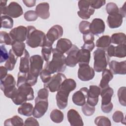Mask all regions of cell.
Listing matches in <instances>:
<instances>
[{"instance_id": "6da1fadb", "label": "cell", "mask_w": 126, "mask_h": 126, "mask_svg": "<svg viewBox=\"0 0 126 126\" xmlns=\"http://www.w3.org/2000/svg\"><path fill=\"white\" fill-rule=\"evenodd\" d=\"M76 88V83L71 78H66L63 82L56 95L57 105L60 109H64L67 105L69 93Z\"/></svg>"}, {"instance_id": "7a4b0ae2", "label": "cell", "mask_w": 126, "mask_h": 126, "mask_svg": "<svg viewBox=\"0 0 126 126\" xmlns=\"http://www.w3.org/2000/svg\"><path fill=\"white\" fill-rule=\"evenodd\" d=\"M43 59L39 55H34L30 57V65L27 75V83L31 86L37 83V78L43 69Z\"/></svg>"}, {"instance_id": "3957f363", "label": "cell", "mask_w": 126, "mask_h": 126, "mask_svg": "<svg viewBox=\"0 0 126 126\" xmlns=\"http://www.w3.org/2000/svg\"><path fill=\"white\" fill-rule=\"evenodd\" d=\"M52 54V60L46 63L44 68L51 74L64 72L66 66L65 56L57 51L56 48L53 49Z\"/></svg>"}, {"instance_id": "277c9868", "label": "cell", "mask_w": 126, "mask_h": 126, "mask_svg": "<svg viewBox=\"0 0 126 126\" xmlns=\"http://www.w3.org/2000/svg\"><path fill=\"white\" fill-rule=\"evenodd\" d=\"M34 98L32 88L27 82L17 87V90L11 98L16 105H21L27 101L32 100Z\"/></svg>"}, {"instance_id": "5b68a950", "label": "cell", "mask_w": 126, "mask_h": 126, "mask_svg": "<svg viewBox=\"0 0 126 126\" xmlns=\"http://www.w3.org/2000/svg\"><path fill=\"white\" fill-rule=\"evenodd\" d=\"M27 44L32 48L42 47L46 41V35L40 30H37L34 26L27 27Z\"/></svg>"}, {"instance_id": "8992f818", "label": "cell", "mask_w": 126, "mask_h": 126, "mask_svg": "<svg viewBox=\"0 0 126 126\" xmlns=\"http://www.w3.org/2000/svg\"><path fill=\"white\" fill-rule=\"evenodd\" d=\"M94 63V69L97 72L106 68L109 62V58L104 49L98 48L93 53Z\"/></svg>"}, {"instance_id": "52a82bcc", "label": "cell", "mask_w": 126, "mask_h": 126, "mask_svg": "<svg viewBox=\"0 0 126 126\" xmlns=\"http://www.w3.org/2000/svg\"><path fill=\"white\" fill-rule=\"evenodd\" d=\"M0 89L4 95L11 99L17 90V88L15 87L16 81L13 75L8 74L5 78L0 79Z\"/></svg>"}, {"instance_id": "ba28073f", "label": "cell", "mask_w": 126, "mask_h": 126, "mask_svg": "<svg viewBox=\"0 0 126 126\" xmlns=\"http://www.w3.org/2000/svg\"><path fill=\"white\" fill-rule=\"evenodd\" d=\"M113 93V89L110 86L101 89L100 94L101 97V109L105 113H109L112 110L113 104L111 102V98Z\"/></svg>"}, {"instance_id": "9c48e42d", "label": "cell", "mask_w": 126, "mask_h": 126, "mask_svg": "<svg viewBox=\"0 0 126 126\" xmlns=\"http://www.w3.org/2000/svg\"><path fill=\"white\" fill-rule=\"evenodd\" d=\"M66 78L63 74L58 73L51 77L47 83H44V87L52 93L57 92L60 89L63 82Z\"/></svg>"}, {"instance_id": "30bf717a", "label": "cell", "mask_w": 126, "mask_h": 126, "mask_svg": "<svg viewBox=\"0 0 126 126\" xmlns=\"http://www.w3.org/2000/svg\"><path fill=\"white\" fill-rule=\"evenodd\" d=\"M79 10L77 14L82 19L87 20L94 14L95 9L92 7L90 4L89 0H80L78 2Z\"/></svg>"}, {"instance_id": "8fae6325", "label": "cell", "mask_w": 126, "mask_h": 126, "mask_svg": "<svg viewBox=\"0 0 126 126\" xmlns=\"http://www.w3.org/2000/svg\"><path fill=\"white\" fill-rule=\"evenodd\" d=\"M78 70V77L83 81H88L92 80L95 75L94 70L89 64H84L79 65Z\"/></svg>"}, {"instance_id": "7c38bea8", "label": "cell", "mask_w": 126, "mask_h": 126, "mask_svg": "<svg viewBox=\"0 0 126 126\" xmlns=\"http://www.w3.org/2000/svg\"><path fill=\"white\" fill-rule=\"evenodd\" d=\"M48 108V99H41L36 97L35 99V105L32 115L35 118H40L45 114Z\"/></svg>"}, {"instance_id": "4fadbf2b", "label": "cell", "mask_w": 126, "mask_h": 126, "mask_svg": "<svg viewBox=\"0 0 126 126\" xmlns=\"http://www.w3.org/2000/svg\"><path fill=\"white\" fill-rule=\"evenodd\" d=\"M27 27L19 26L12 29L9 34L13 41L23 42L27 39Z\"/></svg>"}, {"instance_id": "5bb4252c", "label": "cell", "mask_w": 126, "mask_h": 126, "mask_svg": "<svg viewBox=\"0 0 126 126\" xmlns=\"http://www.w3.org/2000/svg\"><path fill=\"white\" fill-rule=\"evenodd\" d=\"M101 89L96 85H91L88 92L87 103L95 106L98 101V97L100 94Z\"/></svg>"}, {"instance_id": "9a60e30c", "label": "cell", "mask_w": 126, "mask_h": 126, "mask_svg": "<svg viewBox=\"0 0 126 126\" xmlns=\"http://www.w3.org/2000/svg\"><path fill=\"white\" fill-rule=\"evenodd\" d=\"M88 92V89L87 87H83L79 91L75 92L72 97L73 103L78 106H83L86 102Z\"/></svg>"}, {"instance_id": "2e32d148", "label": "cell", "mask_w": 126, "mask_h": 126, "mask_svg": "<svg viewBox=\"0 0 126 126\" xmlns=\"http://www.w3.org/2000/svg\"><path fill=\"white\" fill-rule=\"evenodd\" d=\"M107 54L109 57L125 58L126 56V44H120L116 46L110 45L107 48Z\"/></svg>"}, {"instance_id": "e0dca14e", "label": "cell", "mask_w": 126, "mask_h": 126, "mask_svg": "<svg viewBox=\"0 0 126 126\" xmlns=\"http://www.w3.org/2000/svg\"><path fill=\"white\" fill-rule=\"evenodd\" d=\"M63 29L62 26L56 25L52 26L47 32L46 38V39L53 43L54 41L59 39L63 34Z\"/></svg>"}, {"instance_id": "ac0fdd59", "label": "cell", "mask_w": 126, "mask_h": 126, "mask_svg": "<svg viewBox=\"0 0 126 126\" xmlns=\"http://www.w3.org/2000/svg\"><path fill=\"white\" fill-rule=\"evenodd\" d=\"M23 13L22 6L17 2H11L7 6L5 15L13 18H17L21 16Z\"/></svg>"}, {"instance_id": "d6986e66", "label": "cell", "mask_w": 126, "mask_h": 126, "mask_svg": "<svg viewBox=\"0 0 126 126\" xmlns=\"http://www.w3.org/2000/svg\"><path fill=\"white\" fill-rule=\"evenodd\" d=\"M105 26L104 21L100 18H94L90 25V32L93 35L98 36L105 31Z\"/></svg>"}, {"instance_id": "ffe728a7", "label": "cell", "mask_w": 126, "mask_h": 126, "mask_svg": "<svg viewBox=\"0 0 126 126\" xmlns=\"http://www.w3.org/2000/svg\"><path fill=\"white\" fill-rule=\"evenodd\" d=\"M79 50L76 45H72L70 49L66 53L67 57L65 58V63L67 66L73 67L78 63L77 53Z\"/></svg>"}, {"instance_id": "44dd1931", "label": "cell", "mask_w": 126, "mask_h": 126, "mask_svg": "<svg viewBox=\"0 0 126 126\" xmlns=\"http://www.w3.org/2000/svg\"><path fill=\"white\" fill-rule=\"evenodd\" d=\"M67 120L71 126H82L84 123L79 113L74 109H69L67 113Z\"/></svg>"}, {"instance_id": "7402d4cb", "label": "cell", "mask_w": 126, "mask_h": 126, "mask_svg": "<svg viewBox=\"0 0 126 126\" xmlns=\"http://www.w3.org/2000/svg\"><path fill=\"white\" fill-rule=\"evenodd\" d=\"M110 70L113 74H126V61L117 62L116 61H111L109 63Z\"/></svg>"}, {"instance_id": "603a6c76", "label": "cell", "mask_w": 126, "mask_h": 126, "mask_svg": "<svg viewBox=\"0 0 126 126\" xmlns=\"http://www.w3.org/2000/svg\"><path fill=\"white\" fill-rule=\"evenodd\" d=\"M123 17L119 13L109 15L107 19V23L111 29L120 27L123 23Z\"/></svg>"}, {"instance_id": "cb8c5ba5", "label": "cell", "mask_w": 126, "mask_h": 126, "mask_svg": "<svg viewBox=\"0 0 126 126\" xmlns=\"http://www.w3.org/2000/svg\"><path fill=\"white\" fill-rule=\"evenodd\" d=\"M30 65V54L28 51L25 49L23 56L20 59L19 70L20 73L27 74L29 71Z\"/></svg>"}, {"instance_id": "d4e9b609", "label": "cell", "mask_w": 126, "mask_h": 126, "mask_svg": "<svg viewBox=\"0 0 126 126\" xmlns=\"http://www.w3.org/2000/svg\"><path fill=\"white\" fill-rule=\"evenodd\" d=\"M35 12L38 17L42 19H47L49 18L50 15L49 3L43 2L38 4L35 8Z\"/></svg>"}, {"instance_id": "484cf974", "label": "cell", "mask_w": 126, "mask_h": 126, "mask_svg": "<svg viewBox=\"0 0 126 126\" xmlns=\"http://www.w3.org/2000/svg\"><path fill=\"white\" fill-rule=\"evenodd\" d=\"M72 46V42L69 39L63 38L58 40L56 49L59 52L64 54V53H66L70 49Z\"/></svg>"}, {"instance_id": "4316f807", "label": "cell", "mask_w": 126, "mask_h": 126, "mask_svg": "<svg viewBox=\"0 0 126 126\" xmlns=\"http://www.w3.org/2000/svg\"><path fill=\"white\" fill-rule=\"evenodd\" d=\"M91 59V52L86 49L81 48L77 53V61L79 65L89 64Z\"/></svg>"}, {"instance_id": "83f0119b", "label": "cell", "mask_w": 126, "mask_h": 126, "mask_svg": "<svg viewBox=\"0 0 126 126\" xmlns=\"http://www.w3.org/2000/svg\"><path fill=\"white\" fill-rule=\"evenodd\" d=\"M113 75L111 71L107 68L104 69L102 71V78L99 84L100 88L102 89L109 86V82L113 79Z\"/></svg>"}, {"instance_id": "f1b7e54d", "label": "cell", "mask_w": 126, "mask_h": 126, "mask_svg": "<svg viewBox=\"0 0 126 126\" xmlns=\"http://www.w3.org/2000/svg\"><path fill=\"white\" fill-rule=\"evenodd\" d=\"M83 41L84 42V45L81 46V48L86 49L91 52L94 48L95 45L94 42V35L91 32L83 34Z\"/></svg>"}, {"instance_id": "f546056e", "label": "cell", "mask_w": 126, "mask_h": 126, "mask_svg": "<svg viewBox=\"0 0 126 126\" xmlns=\"http://www.w3.org/2000/svg\"><path fill=\"white\" fill-rule=\"evenodd\" d=\"M53 44L52 42L46 39V41L42 47L41 54L43 60L47 63L49 61L51 53H52Z\"/></svg>"}, {"instance_id": "4dcf8cb0", "label": "cell", "mask_w": 126, "mask_h": 126, "mask_svg": "<svg viewBox=\"0 0 126 126\" xmlns=\"http://www.w3.org/2000/svg\"><path fill=\"white\" fill-rule=\"evenodd\" d=\"M12 50L18 57H21L25 51L26 45L24 42L13 41L12 43Z\"/></svg>"}, {"instance_id": "1f68e13d", "label": "cell", "mask_w": 126, "mask_h": 126, "mask_svg": "<svg viewBox=\"0 0 126 126\" xmlns=\"http://www.w3.org/2000/svg\"><path fill=\"white\" fill-rule=\"evenodd\" d=\"M33 110V106L32 104L28 102L23 103L18 108V113L25 116H30L32 115Z\"/></svg>"}, {"instance_id": "d6a6232c", "label": "cell", "mask_w": 126, "mask_h": 126, "mask_svg": "<svg viewBox=\"0 0 126 126\" xmlns=\"http://www.w3.org/2000/svg\"><path fill=\"white\" fill-rule=\"evenodd\" d=\"M111 43V37L108 35L100 36L96 41V46L100 49L107 48Z\"/></svg>"}, {"instance_id": "836d02e7", "label": "cell", "mask_w": 126, "mask_h": 126, "mask_svg": "<svg viewBox=\"0 0 126 126\" xmlns=\"http://www.w3.org/2000/svg\"><path fill=\"white\" fill-rule=\"evenodd\" d=\"M18 57L13 52L12 49H10L9 51V58L5 63V67L9 71L12 70L17 62Z\"/></svg>"}, {"instance_id": "e575fe53", "label": "cell", "mask_w": 126, "mask_h": 126, "mask_svg": "<svg viewBox=\"0 0 126 126\" xmlns=\"http://www.w3.org/2000/svg\"><path fill=\"white\" fill-rule=\"evenodd\" d=\"M50 119L55 123L59 124L63 122L64 119L63 113L59 109H53L50 113Z\"/></svg>"}, {"instance_id": "d590c367", "label": "cell", "mask_w": 126, "mask_h": 126, "mask_svg": "<svg viewBox=\"0 0 126 126\" xmlns=\"http://www.w3.org/2000/svg\"><path fill=\"white\" fill-rule=\"evenodd\" d=\"M111 42L115 44H126V34L123 32L113 33L111 37Z\"/></svg>"}, {"instance_id": "8d00e7d4", "label": "cell", "mask_w": 126, "mask_h": 126, "mask_svg": "<svg viewBox=\"0 0 126 126\" xmlns=\"http://www.w3.org/2000/svg\"><path fill=\"white\" fill-rule=\"evenodd\" d=\"M24 124L23 119L18 116H14L12 118L6 120L4 122V126H23Z\"/></svg>"}, {"instance_id": "74e56055", "label": "cell", "mask_w": 126, "mask_h": 126, "mask_svg": "<svg viewBox=\"0 0 126 126\" xmlns=\"http://www.w3.org/2000/svg\"><path fill=\"white\" fill-rule=\"evenodd\" d=\"M1 28L5 29H12L13 27V20L12 18L7 15H1L0 17Z\"/></svg>"}, {"instance_id": "f35d334b", "label": "cell", "mask_w": 126, "mask_h": 126, "mask_svg": "<svg viewBox=\"0 0 126 126\" xmlns=\"http://www.w3.org/2000/svg\"><path fill=\"white\" fill-rule=\"evenodd\" d=\"M94 123L98 126H111V122L108 118L104 116L96 117L94 120Z\"/></svg>"}, {"instance_id": "ab89813d", "label": "cell", "mask_w": 126, "mask_h": 126, "mask_svg": "<svg viewBox=\"0 0 126 126\" xmlns=\"http://www.w3.org/2000/svg\"><path fill=\"white\" fill-rule=\"evenodd\" d=\"M13 40L9 34L4 31H1L0 33V43L6 45H11Z\"/></svg>"}, {"instance_id": "60d3db41", "label": "cell", "mask_w": 126, "mask_h": 126, "mask_svg": "<svg viewBox=\"0 0 126 126\" xmlns=\"http://www.w3.org/2000/svg\"><path fill=\"white\" fill-rule=\"evenodd\" d=\"M82 111L83 113L86 116H92L95 112V106H92L88 103H85L82 106Z\"/></svg>"}, {"instance_id": "b9f144b4", "label": "cell", "mask_w": 126, "mask_h": 126, "mask_svg": "<svg viewBox=\"0 0 126 126\" xmlns=\"http://www.w3.org/2000/svg\"><path fill=\"white\" fill-rule=\"evenodd\" d=\"M126 87H121L118 90L117 95L120 103L123 106H126Z\"/></svg>"}, {"instance_id": "7bdbcfd3", "label": "cell", "mask_w": 126, "mask_h": 126, "mask_svg": "<svg viewBox=\"0 0 126 126\" xmlns=\"http://www.w3.org/2000/svg\"><path fill=\"white\" fill-rule=\"evenodd\" d=\"M112 119L113 121L115 123H122L125 124L126 120L124 117V114L122 112L120 111H115L112 115Z\"/></svg>"}, {"instance_id": "ee69618b", "label": "cell", "mask_w": 126, "mask_h": 126, "mask_svg": "<svg viewBox=\"0 0 126 126\" xmlns=\"http://www.w3.org/2000/svg\"><path fill=\"white\" fill-rule=\"evenodd\" d=\"M91 23L87 21H81L79 25V29L80 32L83 34H85L90 32V25Z\"/></svg>"}, {"instance_id": "f6af8a7d", "label": "cell", "mask_w": 126, "mask_h": 126, "mask_svg": "<svg viewBox=\"0 0 126 126\" xmlns=\"http://www.w3.org/2000/svg\"><path fill=\"white\" fill-rule=\"evenodd\" d=\"M106 10L109 15L119 13V9L117 4L114 2H108L106 6Z\"/></svg>"}, {"instance_id": "bcb514c9", "label": "cell", "mask_w": 126, "mask_h": 126, "mask_svg": "<svg viewBox=\"0 0 126 126\" xmlns=\"http://www.w3.org/2000/svg\"><path fill=\"white\" fill-rule=\"evenodd\" d=\"M24 18L27 21H34L37 20L38 16L34 10H29L26 11L24 15Z\"/></svg>"}, {"instance_id": "7dc6e473", "label": "cell", "mask_w": 126, "mask_h": 126, "mask_svg": "<svg viewBox=\"0 0 126 126\" xmlns=\"http://www.w3.org/2000/svg\"><path fill=\"white\" fill-rule=\"evenodd\" d=\"M51 73L46 68H44L40 73V77L44 83H47L51 78Z\"/></svg>"}, {"instance_id": "c3c4849f", "label": "cell", "mask_w": 126, "mask_h": 126, "mask_svg": "<svg viewBox=\"0 0 126 126\" xmlns=\"http://www.w3.org/2000/svg\"><path fill=\"white\" fill-rule=\"evenodd\" d=\"M0 63H2L3 62H6L9 58V53L5 47L4 45H1L0 46Z\"/></svg>"}, {"instance_id": "681fc988", "label": "cell", "mask_w": 126, "mask_h": 126, "mask_svg": "<svg viewBox=\"0 0 126 126\" xmlns=\"http://www.w3.org/2000/svg\"><path fill=\"white\" fill-rule=\"evenodd\" d=\"M91 6L94 9H99L105 4V0H89Z\"/></svg>"}, {"instance_id": "f907efd6", "label": "cell", "mask_w": 126, "mask_h": 126, "mask_svg": "<svg viewBox=\"0 0 126 126\" xmlns=\"http://www.w3.org/2000/svg\"><path fill=\"white\" fill-rule=\"evenodd\" d=\"M49 95V90L44 88L40 89L37 92V97L41 99H48Z\"/></svg>"}, {"instance_id": "816d5d0a", "label": "cell", "mask_w": 126, "mask_h": 126, "mask_svg": "<svg viewBox=\"0 0 126 126\" xmlns=\"http://www.w3.org/2000/svg\"><path fill=\"white\" fill-rule=\"evenodd\" d=\"M24 125V126H38L39 125V124L36 119H35L33 117H29L25 120Z\"/></svg>"}, {"instance_id": "f5cc1de1", "label": "cell", "mask_w": 126, "mask_h": 126, "mask_svg": "<svg viewBox=\"0 0 126 126\" xmlns=\"http://www.w3.org/2000/svg\"><path fill=\"white\" fill-rule=\"evenodd\" d=\"M7 0H0V15L1 16L5 15L6 10L7 7Z\"/></svg>"}, {"instance_id": "db71d44e", "label": "cell", "mask_w": 126, "mask_h": 126, "mask_svg": "<svg viewBox=\"0 0 126 126\" xmlns=\"http://www.w3.org/2000/svg\"><path fill=\"white\" fill-rule=\"evenodd\" d=\"M7 69L3 66H1L0 67V79L5 78L7 74Z\"/></svg>"}, {"instance_id": "11a10c76", "label": "cell", "mask_w": 126, "mask_h": 126, "mask_svg": "<svg viewBox=\"0 0 126 126\" xmlns=\"http://www.w3.org/2000/svg\"><path fill=\"white\" fill-rule=\"evenodd\" d=\"M23 2L25 4V5L28 7H32L35 5L36 0H23Z\"/></svg>"}, {"instance_id": "9f6ffc18", "label": "cell", "mask_w": 126, "mask_h": 126, "mask_svg": "<svg viewBox=\"0 0 126 126\" xmlns=\"http://www.w3.org/2000/svg\"><path fill=\"white\" fill-rule=\"evenodd\" d=\"M126 2H125L124 5L119 9V13L121 14L123 17H125L126 16Z\"/></svg>"}]
</instances>
